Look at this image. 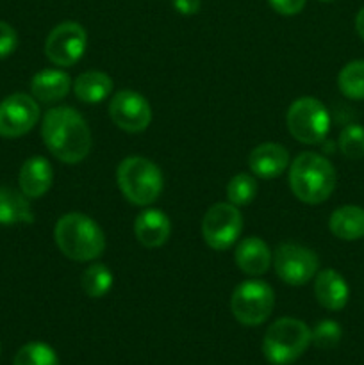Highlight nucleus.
<instances>
[{
	"label": "nucleus",
	"instance_id": "24",
	"mask_svg": "<svg viewBox=\"0 0 364 365\" xmlns=\"http://www.w3.org/2000/svg\"><path fill=\"white\" fill-rule=\"evenodd\" d=\"M13 365H59V360L45 342H29L18 349Z\"/></svg>",
	"mask_w": 364,
	"mask_h": 365
},
{
	"label": "nucleus",
	"instance_id": "15",
	"mask_svg": "<svg viewBox=\"0 0 364 365\" xmlns=\"http://www.w3.org/2000/svg\"><path fill=\"white\" fill-rule=\"evenodd\" d=\"M18 182H20V191L29 200L41 198L52 187V166H50V163L45 157H31L21 166L20 175H18Z\"/></svg>",
	"mask_w": 364,
	"mask_h": 365
},
{
	"label": "nucleus",
	"instance_id": "8",
	"mask_svg": "<svg viewBox=\"0 0 364 365\" xmlns=\"http://www.w3.org/2000/svg\"><path fill=\"white\" fill-rule=\"evenodd\" d=\"M241 230L243 216L232 203H214L202 220L203 241L216 252L234 246Z\"/></svg>",
	"mask_w": 364,
	"mask_h": 365
},
{
	"label": "nucleus",
	"instance_id": "25",
	"mask_svg": "<svg viewBox=\"0 0 364 365\" xmlns=\"http://www.w3.org/2000/svg\"><path fill=\"white\" fill-rule=\"evenodd\" d=\"M257 195V182L252 175L239 173L227 184V200L236 207L248 205Z\"/></svg>",
	"mask_w": 364,
	"mask_h": 365
},
{
	"label": "nucleus",
	"instance_id": "29",
	"mask_svg": "<svg viewBox=\"0 0 364 365\" xmlns=\"http://www.w3.org/2000/svg\"><path fill=\"white\" fill-rule=\"evenodd\" d=\"M305 2L307 0H268L273 11H277L278 14H284V16L298 14L305 7Z\"/></svg>",
	"mask_w": 364,
	"mask_h": 365
},
{
	"label": "nucleus",
	"instance_id": "16",
	"mask_svg": "<svg viewBox=\"0 0 364 365\" xmlns=\"http://www.w3.org/2000/svg\"><path fill=\"white\" fill-rule=\"evenodd\" d=\"M314 294L323 309L339 312L348 303L350 289L338 271L323 269L316 274V280H314Z\"/></svg>",
	"mask_w": 364,
	"mask_h": 365
},
{
	"label": "nucleus",
	"instance_id": "14",
	"mask_svg": "<svg viewBox=\"0 0 364 365\" xmlns=\"http://www.w3.org/2000/svg\"><path fill=\"white\" fill-rule=\"evenodd\" d=\"M289 164V153L278 143H263L256 146L248 157L252 173L259 178H277Z\"/></svg>",
	"mask_w": 364,
	"mask_h": 365
},
{
	"label": "nucleus",
	"instance_id": "7",
	"mask_svg": "<svg viewBox=\"0 0 364 365\" xmlns=\"http://www.w3.org/2000/svg\"><path fill=\"white\" fill-rule=\"evenodd\" d=\"M275 294L271 285L263 280H245L234 289L231 310L245 327H259L273 312Z\"/></svg>",
	"mask_w": 364,
	"mask_h": 365
},
{
	"label": "nucleus",
	"instance_id": "3",
	"mask_svg": "<svg viewBox=\"0 0 364 365\" xmlns=\"http://www.w3.org/2000/svg\"><path fill=\"white\" fill-rule=\"evenodd\" d=\"M54 239L61 253L75 262H91L106 250L102 228L81 212H70L59 217L54 228Z\"/></svg>",
	"mask_w": 364,
	"mask_h": 365
},
{
	"label": "nucleus",
	"instance_id": "23",
	"mask_svg": "<svg viewBox=\"0 0 364 365\" xmlns=\"http://www.w3.org/2000/svg\"><path fill=\"white\" fill-rule=\"evenodd\" d=\"M339 91L350 100H364V61L345 64L338 75Z\"/></svg>",
	"mask_w": 364,
	"mask_h": 365
},
{
	"label": "nucleus",
	"instance_id": "32",
	"mask_svg": "<svg viewBox=\"0 0 364 365\" xmlns=\"http://www.w3.org/2000/svg\"><path fill=\"white\" fill-rule=\"evenodd\" d=\"M320 2H332V0H320Z\"/></svg>",
	"mask_w": 364,
	"mask_h": 365
},
{
	"label": "nucleus",
	"instance_id": "13",
	"mask_svg": "<svg viewBox=\"0 0 364 365\" xmlns=\"http://www.w3.org/2000/svg\"><path fill=\"white\" fill-rule=\"evenodd\" d=\"M134 234L145 248H159L170 239V217L159 209H145L136 216Z\"/></svg>",
	"mask_w": 364,
	"mask_h": 365
},
{
	"label": "nucleus",
	"instance_id": "22",
	"mask_svg": "<svg viewBox=\"0 0 364 365\" xmlns=\"http://www.w3.org/2000/svg\"><path fill=\"white\" fill-rule=\"evenodd\" d=\"M81 287L89 298H103L113 287V273L106 264H91L82 271Z\"/></svg>",
	"mask_w": 364,
	"mask_h": 365
},
{
	"label": "nucleus",
	"instance_id": "33",
	"mask_svg": "<svg viewBox=\"0 0 364 365\" xmlns=\"http://www.w3.org/2000/svg\"><path fill=\"white\" fill-rule=\"evenodd\" d=\"M0 353H2V346H0Z\"/></svg>",
	"mask_w": 364,
	"mask_h": 365
},
{
	"label": "nucleus",
	"instance_id": "28",
	"mask_svg": "<svg viewBox=\"0 0 364 365\" xmlns=\"http://www.w3.org/2000/svg\"><path fill=\"white\" fill-rule=\"evenodd\" d=\"M18 34L9 24L0 21V59H6L16 50Z\"/></svg>",
	"mask_w": 364,
	"mask_h": 365
},
{
	"label": "nucleus",
	"instance_id": "17",
	"mask_svg": "<svg viewBox=\"0 0 364 365\" xmlns=\"http://www.w3.org/2000/svg\"><path fill=\"white\" fill-rule=\"evenodd\" d=\"M234 260L245 274L261 277L271 266L270 246L261 237H246L236 248Z\"/></svg>",
	"mask_w": 364,
	"mask_h": 365
},
{
	"label": "nucleus",
	"instance_id": "30",
	"mask_svg": "<svg viewBox=\"0 0 364 365\" xmlns=\"http://www.w3.org/2000/svg\"><path fill=\"white\" fill-rule=\"evenodd\" d=\"M173 7L177 13L189 16V14L198 13L200 0H173Z\"/></svg>",
	"mask_w": 364,
	"mask_h": 365
},
{
	"label": "nucleus",
	"instance_id": "18",
	"mask_svg": "<svg viewBox=\"0 0 364 365\" xmlns=\"http://www.w3.org/2000/svg\"><path fill=\"white\" fill-rule=\"evenodd\" d=\"M71 88V78L63 70H43L32 77L31 93L38 102L52 103L59 102L68 95Z\"/></svg>",
	"mask_w": 364,
	"mask_h": 365
},
{
	"label": "nucleus",
	"instance_id": "26",
	"mask_svg": "<svg viewBox=\"0 0 364 365\" xmlns=\"http://www.w3.org/2000/svg\"><path fill=\"white\" fill-rule=\"evenodd\" d=\"M339 150L346 159H363L364 157V127L359 123L346 125L339 134Z\"/></svg>",
	"mask_w": 364,
	"mask_h": 365
},
{
	"label": "nucleus",
	"instance_id": "5",
	"mask_svg": "<svg viewBox=\"0 0 364 365\" xmlns=\"http://www.w3.org/2000/svg\"><path fill=\"white\" fill-rule=\"evenodd\" d=\"M310 344V328L295 317L277 319L263 339L264 359L273 365H289L300 359Z\"/></svg>",
	"mask_w": 364,
	"mask_h": 365
},
{
	"label": "nucleus",
	"instance_id": "21",
	"mask_svg": "<svg viewBox=\"0 0 364 365\" xmlns=\"http://www.w3.org/2000/svg\"><path fill=\"white\" fill-rule=\"evenodd\" d=\"M113 91V78L103 71H84L74 82V93L81 102H103Z\"/></svg>",
	"mask_w": 364,
	"mask_h": 365
},
{
	"label": "nucleus",
	"instance_id": "1",
	"mask_svg": "<svg viewBox=\"0 0 364 365\" xmlns=\"http://www.w3.org/2000/svg\"><path fill=\"white\" fill-rule=\"evenodd\" d=\"M41 135L49 152L61 163H81L91 150V130L74 107L50 109L43 118Z\"/></svg>",
	"mask_w": 364,
	"mask_h": 365
},
{
	"label": "nucleus",
	"instance_id": "12",
	"mask_svg": "<svg viewBox=\"0 0 364 365\" xmlns=\"http://www.w3.org/2000/svg\"><path fill=\"white\" fill-rule=\"evenodd\" d=\"M109 118L120 130L139 134L152 123V107L143 95L125 89L111 98Z\"/></svg>",
	"mask_w": 364,
	"mask_h": 365
},
{
	"label": "nucleus",
	"instance_id": "19",
	"mask_svg": "<svg viewBox=\"0 0 364 365\" xmlns=\"http://www.w3.org/2000/svg\"><path fill=\"white\" fill-rule=\"evenodd\" d=\"M34 221V212L24 192L11 187H0V225L14 227V225H31Z\"/></svg>",
	"mask_w": 364,
	"mask_h": 365
},
{
	"label": "nucleus",
	"instance_id": "6",
	"mask_svg": "<svg viewBox=\"0 0 364 365\" xmlns=\"http://www.w3.org/2000/svg\"><path fill=\"white\" fill-rule=\"evenodd\" d=\"M285 123L296 141L320 145L330 130V116L323 103L313 96H302L289 106Z\"/></svg>",
	"mask_w": 364,
	"mask_h": 365
},
{
	"label": "nucleus",
	"instance_id": "10",
	"mask_svg": "<svg viewBox=\"0 0 364 365\" xmlns=\"http://www.w3.org/2000/svg\"><path fill=\"white\" fill-rule=\"evenodd\" d=\"M88 36L77 21H63L50 31L45 41L46 59L59 68L71 66L86 52Z\"/></svg>",
	"mask_w": 364,
	"mask_h": 365
},
{
	"label": "nucleus",
	"instance_id": "20",
	"mask_svg": "<svg viewBox=\"0 0 364 365\" xmlns=\"http://www.w3.org/2000/svg\"><path fill=\"white\" fill-rule=\"evenodd\" d=\"M328 228L341 241H357L364 237V207L343 205L332 212Z\"/></svg>",
	"mask_w": 364,
	"mask_h": 365
},
{
	"label": "nucleus",
	"instance_id": "9",
	"mask_svg": "<svg viewBox=\"0 0 364 365\" xmlns=\"http://www.w3.org/2000/svg\"><path fill=\"white\" fill-rule=\"evenodd\" d=\"M273 267L277 277L293 287H300L310 282L320 267V259L313 250L302 245L284 242L273 253Z\"/></svg>",
	"mask_w": 364,
	"mask_h": 365
},
{
	"label": "nucleus",
	"instance_id": "4",
	"mask_svg": "<svg viewBox=\"0 0 364 365\" xmlns=\"http://www.w3.org/2000/svg\"><path fill=\"white\" fill-rule=\"evenodd\" d=\"M121 195L138 207H148L161 196L164 178L159 166L145 157L132 155L121 160L116 170Z\"/></svg>",
	"mask_w": 364,
	"mask_h": 365
},
{
	"label": "nucleus",
	"instance_id": "31",
	"mask_svg": "<svg viewBox=\"0 0 364 365\" xmlns=\"http://www.w3.org/2000/svg\"><path fill=\"white\" fill-rule=\"evenodd\" d=\"M355 31H357V34L364 39V7L359 11V13H357V16H355Z\"/></svg>",
	"mask_w": 364,
	"mask_h": 365
},
{
	"label": "nucleus",
	"instance_id": "11",
	"mask_svg": "<svg viewBox=\"0 0 364 365\" xmlns=\"http://www.w3.org/2000/svg\"><path fill=\"white\" fill-rule=\"evenodd\" d=\"M39 120V106L34 96L14 93L0 102V138H21Z\"/></svg>",
	"mask_w": 364,
	"mask_h": 365
},
{
	"label": "nucleus",
	"instance_id": "27",
	"mask_svg": "<svg viewBox=\"0 0 364 365\" xmlns=\"http://www.w3.org/2000/svg\"><path fill=\"white\" fill-rule=\"evenodd\" d=\"M341 335V327H339L335 321L325 319L320 321V323L310 330V342H314V344L321 349H330L339 344Z\"/></svg>",
	"mask_w": 364,
	"mask_h": 365
},
{
	"label": "nucleus",
	"instance_id": "2",
	"mask_svg": "<svg viewBox=\"0 0 364 365\" xmlns=\"http://www.w3.org/2000/svg\"><path fill=\"white\" fill-rule=\"evenodd\" d=\"M338 175L327 157L303 152L293 160L289 170V187L300 202L318 205L330 198L335 189Z\"/></svg>",
	"mask_w": 364,
	"mask_h": 365
}]
</instances>
